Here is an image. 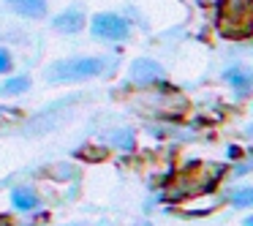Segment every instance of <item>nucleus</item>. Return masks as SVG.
<instances>
[{"mask_svg":"<svg viewBox=\"0 0 253 226\" xmlns=\"http://www.w3.org/2000/svg\"><path fill=\"white\" fill-rule=\"evenodd\" d=\"M218 30L226 39L253 36V0H218Z\"/></svg>","mask_w":253,"mask_h":226,"instance_id":"obj_1","label":"nucleus"},{"mask_svg":"<svg viewBox=\"0 0 253 226\" xmlns=\"http://www.w3.org/2000/svg\"><path fill=\"white\" fill-rule=\"evenodd\" d=\"M104 68H106L104 57H71V60L52 63L46 68V79L55 85L57 82H82V79L104 74Z\"/></svg>","mask_w":253,"mask_h":226,"instance_id":"obj_2","label":"nucleus"},{"mask_svg":"<svg viewBox=\"0 0 253 226\" xmlns=\"http://www.w3.org/2000/svg\"><path fill=\"white\" fill-rule=\"evenodd\" d=\"M95 39H104V41H126L131 36V25L120 17V14H95L93 25H90Z\"/></svg>","mask_w":253,"mask_h":226,"instance_id":"obj_3","label":"nucleus"},{"mask_svg":"<svg viewBox=\"0 0 253 226\" xmlns=\"http://www.w3.org/2000/svg\"><path fill=\"white\" fill-rule=\"evenodd\" d=\"M166 74L164 68L158 66L155 60H150V57H139V60H133L131 66V82L139 85V88H147V85H158L164 82Z\"/></svg>","mask_w":253,"mask_h":226,"instance_id":"obj_4","label":"nucleus"},{"mask_svg":"<svg viewBox=\"0 0 253 226\" xmlns=\"http://www.w3.org/2000/svg\"><path fill=\"white\" fill-rule=\"evenodd\" d=\"M52 28L55 30H60V33H79V30L84 28V11L79 6H71V8H66L63 14H57L55 19H52Z\"/></svg>","mask_w":253,"mask_h":226,"instance_id":"obj_5","label":"nucleus"},{"mask_svg":"<svg viewBox=\"0 0 253 226\" xmlns=\"http://www.w3.org/2000/svg\"><path fill=\"white\" fill-rule=\"evenodd\" d=\"M226 85H231L237 93V98H245V95H251L253 90V71H248V68H231V71H226Z\"/></svg>","mask_w":253,"mask_h":226,"instance_id":"obj_6","label":"nucleus"},{"mask_svg":"<svg viewBox=\"0 0 253 226\" xmlns=\"http://www.w3.org/2000/svg\"><path fill=\"white\" fill-rule=\"evenodd\" d=\"M6 3L28 19H41L46 14V0H6Z\"/></svg>","mask_w":253,"mask_h":226,"instance_id":"obj_7","label":"nucleus"},{"mask_svg":"<svg viewBox=\"0 0 253 226\" xmlns=\"http://www.w3.org/2000/svg\"><path fill=\"white\" fill-rule=\"evenodd\" d=\"M11 202H14V207L17 210H33L36 204H39V196H36L30 188H14V193H11Z\"/></svg>","mask_w":253,"mask_h":226,"instance_id":"obj_8","label":"nucleus"},{"mask_svg":"<svg viewBox=\"0 0 253 226\" xmlns=\"http://www.w3.org/2000/svg\"><path fill=\"white\" fill-rule=\"evenodd\" d=\"M28 88H30V77L19 74V77L8 79V82L3 85V95H19V93H25Z\"/></svg>","mask_w":253,"mask_h":226,"instance_id":"obj_9","label":"nucleus"},{"mask_svg":"<svg viewBox=\"0 0 253 226\" xmlns=\"http://www.w3.org/2000/svg\"><path fill=\"white\" fill-rule=\"evenodd\" d=\"M231 204H234V207H253V185L237 188V191L231 193Z\"/></svg>","mask_w":253,"mask_h":226,"instance_id":"obj_10","label":"nucleus"},{"mask_svg":"<svg viewBox=\"0 0 253 226\" xmlns=\"http://www.w3.org/2000/svg\"><path fill=\"white\" fill-rule=\"evenodd\" d=\"M112 142H117V147H133V134L131 131H115V134H112Z\"/></svg>","mask_w":253,"mask_h":226,"instance_id":"obj_11","label":"nucleus"},{"mask_svg":"<svg viewBox=\"0 0 253 226\" xmlns=\"http://www.w3.org/2000/svg\"><path fill=\"white\" fill-rule=\"evenodd\" d=\"M8 68H11V55L6 49H0V74H6Z\"/></svg>","mask_w":253,"mask_h":226,"instance_id":"obj_12","label":"nucleus"},{"mask_svg":"<svg viewBox=\"0 0 253 226\" xmlns=\"http://www.w3.org/2000/svg\"><path fill=\"white\" fill-rule=\"evenodd\" d=\"M245 226H253V215H251V218H245Z\"/></svg>","mask_w":253,"mask_h":226,"instance_id":"obj_13","label":"nucleus"},{"mask_svg":"<svg viewBox=\"0 0 253 226\" xmlns=\"http://www.w3.org/2000/svg\"><path fill=\"white\" fill-rule=\"evenodd\" d=\"M248 134H251V136H253V123H251V126H248Z\"/></svg>","mask_w":253,"mask_h":226,"instance_id":"obj_14","label":"nucleus"},{"mask_svg":"<svg viewBox=\"0 0 253 226\" xmlns=\"http://www.w3.org/2000/svg\"><path fill=\"white\" fill-rule=\"evenodd\" d=\"M136 226H153V224H147V221H142V224H136Z\"/></svg>","mask_w":253,"mask_h":226,"instance_id":"obj_15","label":"nucleus"},{"mask_svg":"<svg viewBox=\"0 0 253 226\" xmlns=\"http://www.w3.org/2000/svg\"><path fill=\"white\" fill-rule=\"evenodd\" d=\"M0 226H8V224H6V221H3V218H0Z\"/></svg>","mask_w":253,"mask_h":226,"instance_id":"obj_16","label":"nucleus"}]
</instances>
